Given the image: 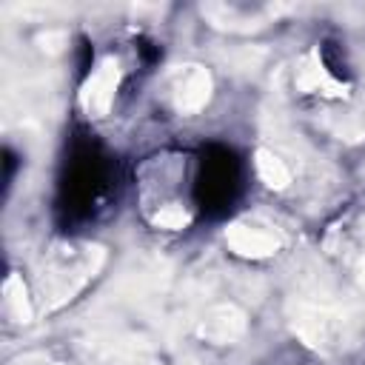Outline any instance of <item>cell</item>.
I'll list each match as a JSON object with an SVG mask.
<instances>
[{
    "mask_svg": "<svg viewBox=\"0 0 365 365\" xmlns=\"http://www.w3.org/2000/svg\"><path fill=\"white\" fill-rule=\"evenodd\" d=\"M106 180H108V160L103 148L91 137L74 140L68 163H66V174L60 182V200H57L63 220L74 222V220L88 217L91 205L106 188Z\"/></svg>",
    "mask_w": 365,
    "mask_h": 365,
    "instance_id": "cell-1",
    "label": "cell"
},
{
    "mask_svg": "<svg viewBox=\"0 0 365 365\" xmlns=\"http://www.w3.org/2000/svg\"><path fill=\"white\" fill-rule=\"evenodd\" d=\"M240 160L225 145H208L200 154L194 177V202L205 217H222L240 194Z\"/></svg>",
    "mask_w": 365,
    "mask_h": 365,
    "instance_id": "cell-2",
    "label": "cell"
},
{
    "mask_svg": "<svg viewBox=\"0 0 365 365\" xmlns=\"http://www.w3.org/2000/svg\"><path fill=\"white\" fill-rule=\"evenodd\" d=\"M334 51H336V43H325V46H322V57H325V66L331 68V74H336V77H348L345 60H339Z\"/></svg>",
    "mask_w": 365,
    "mask_h": 365,
    "instance_id": "cell-3",
    "label": "cell"
},
{
    "mask_svg": "<svg viewBox=\"0 0 365 365\" xmlns=\"http://www.w3.org/2000/svg\"><path fill=\"white\" fill-rule=\"evenodd\" d=\"M14 168H17V157H14V151H11V148H6V151H3V185H6V188L11 185Z\"/></svg>",
    "mask_w": 365,
    "mask_h": 365,
    "instance_id": "cell-4",
    "label": "cell"
},
{
    "mask_svg": "<svg viewBox=\"0 0 365 365\" xmlns=\"http://www.w3.org/2000/svg\"><path fill=\"white\" fill-rule=\"evenodd\" d=\"M137 51L143 54V60H145V63H154V60L160 57V48H157L151 40H140V43H137Z\"/></svg>",
    "mask_w": 365,
    "mask_h": 365,
    "instance_id": "cell-5",
    "label": "cell"
},
{
    "mask_svg": "<svg viewBox=\"0 0 365 365\" xmlns=\"http://www.w3.org/2000/svg\"><path fill=\"white\" fill-rule=\"evenodd\" d=\"M91 63H94V51H91V46L83 40V43H80V74H86V71L91 68Z\"/></svg>",
    "mask_w": 365,
    "mask_h": 365,
    "instance_id": "cell-6",
    "label": "cell"
}]
</instances>
